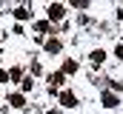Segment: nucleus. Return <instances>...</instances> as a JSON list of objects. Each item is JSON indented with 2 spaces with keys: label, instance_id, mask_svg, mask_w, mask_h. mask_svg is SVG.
<instances>
[{
  "label": "nucleus",
  "instance_id": "7ed1b4c3",
  "mask_svg": "<svg viewBox=\"0 0 123 114\" xmlns=\"http://www.w3.org/2000/svg\"><path fill=\"white\" fill-rule=\"evenodd\" d=\"M9 103H12L14 108H20V106H26V103H23V94H12V97H9Z\"/></svg>",
  "mask_w": 123,
  "mask_h": 114
},
{
  "label": "nucleus",
  "instance_id": "1a4fd4ad",
  "mask_svg": "<svg viewBox=\"0 0 123 114\" xmlns=\"http://www.w3.org/2000/svg\"><path fill=\"white\" fill-rule=\"evenodd\" d=\"M117 57H120V60H123V43H120V46H117Z\"/></svg>",
  "mask_w": 123,
  "mask_h": 114
},
{
  "label": "nucleus",
  "instance_id": "0eeeda50",
  "mask_svg": "<svg viewBox=\"0 0 123 114\" xmlns=\"http://www.w3.org/2000/svg\"><path fill=\"white\" fill-rule=\"evenodd\" d=\"M103 57H106V54H103V51H92V60H94V63H100Z\"/></svg>",
  "mask_w": 123,
  "mask_h": 114
},
{
  "label": "nucleus",
  "instance_id": "f03ea898",
  "mask_svg": "<svg viewBox=\"0 0 123 114\" xmlns=\"http://www.w3.org/2000/svg\"><path fill=\"white\" fill-rule=\"evenodd\" d=\"M60 103H63V106H66V108H72V106H77V103H74V94H72V91H63Z\"/></svg>",
  "mask_w": 123,
  "mask_h": 114
},
{
  "label": "nucleus",
  "instance_id": "39448f33",
  "mask_svg": "<svg viewBox=\"0 0 123 114\" xmlns=\"http://www.w3.org/2000/svg\"><path fill=\"white\" fill-rule=\"evenodd\" d=\"M14 17H17V20H26L29 11H26V9H14Z\"/></svg>",
  "mask_w": 123,
  "mask_h": 114
},
{
  "label": "nucleus",
  "instance_id": "20e7f679",
  "mask_svg": "<svg viewBox=\"0 0 123 114\" xmlns=\"http://www.w3.org/2000/svg\"><path fill=\"white\" fill-rule=\"evenodd\" d=\"M103 106H106V108H115V106H117V97H115V94H106V97H103Z\"/></svg>",
  "mask_w": 123,
  "mask_h": 114
},
{
  "label": "nucleus",
  "instance_id": "423d86ee",
  "mask_svg": "<svg viewBox=\"0 0 123 114\" xmlns=\"http://www.w3.org/2000/svg\"><path fill=\"white\" fill-rule=\"evenodd\" d=\"M46 49H49V51H60V43H57V40H49Z\"/></svg>",
  "mask_w": 123,
  "mask_h": 114
},
{
  "label": "nucleus",
  "instance_id": "6e6552de",
  "mask_svg": "<svg viewBox=\"0 0 123 114\" xmlns=\"http://www.w3.org/2000/svg\"><path fill=\"white\" fill-rule=\"evenodd\" d=\"M6 80H9V74H6V71L0 68V83H6Z\"/></svg>",
  "mask_w": 123,
  "mask_h": 114
},
{
  "label": "nucleus",
  "instance_id": "f257e3e1",
  "mask_svg": "<svg viewBox=\"0 0 123 114\" xmlns=\"http://www.w3.org/2000/svg\"><path fill=\"white\" fill-rule=\"evenodd\" d=\"M60 17H63V6H60V3L49 6V20H60Z\"/></svg>",
  "mask_w": 123,
  "mask_h": 114
}]
</instances>
